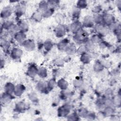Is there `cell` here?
<instances>
[{
	"label": "cell",
	"instance_id": "6da1fadb",
	"mask_svg": "<svg viewBox=\"0 0 121 121\" xmlns=\"http://www.w3.org/2000/svg\"><path fill=\"white\" fill-rule=\"evenodd\" d=\"M88 34L82 28L74 34L73 36V41L78 44L85 43L88 39Z\"/></svg>",
	"mask_w": 121,
	"mask_h": 121
},
{
	"label": "cell",
	"instance_id": "7a4b0ae2",
	"mask_svg": "<svg viewBox=\"0 0 121 121\" xmlns=\"http://www.w3.org/2000/svg\"><path fill=\"white\" fill-rule=\"evenodd\" d=\"M68 28L63 24L58 25L54 29V34L56 37L59 38L63 37L66 34Z\"/></svg>",
	"mask_w": 121,
	"mask_h": 121
},
{
	"label": "cell",
	"instance_id": "3957f363",
	"mask_svg": "<svg viewBox=\"0 0 121 121\" xmlns=\"http://www.w3.org/2000/svg\"><path fill=\"white\" fill-rule=\"evenodd\" d=\"M94 26L95 30L97 33V34H98L101 36H104L106 35L110 30L109 28L104 24L95 25Z\"/></svg>",
	"mask_w": 121,
	"mask_h": 121
},
{
	"label": "cell",
	"instance_id": "277c9868",
	"mask_svg": "<svg viewBox=\"0 0 121 121\" xmlns=\"http://www.w3.org/2000/svg\"><path fill=\"white\" fill-rule=\"evenodd\" d=\"M26 5L23 2L18 3L15 7L14 12L16 16L17 17H20L25 14L26 11Z\"/></svg>",
	"mask_w": 121,
	"mask_h": 121
},
{
	"label": "cell",
	"instance_id": "5b68a950",
	"mask_svg": "<svg viewBox=\"0 0 121 121\" xmlns=\"http://www.w3.org/2000/svg\"><path fill=\"white\" fill-rule=\"evenodd\" d=\"M115 21V17L112 14L107 13L103 15V23L107 26H109Z\"/></svg>",
	"mask_w": 121,
	"mask_h": 121
},
{
	"label": "cell",
	"instance_id": "8992f818",
	"mask_svg": "<svg viewBox=\"0 0 121 121\" xmlns=\"http://www.w3.org/2000/svg\"><path fill=\"white\" fill-rule=\"evenodd\" d=\"M82 25L83 26L86 28H91L94 26L95 23L93 20V16L89 15L85 16L83 19Z\"/></svg>",
	"mask_w": 121,
	"mask_h": 121
},
{
	"label": "cell",
	"instance_id": "52a82bcc",
	"mask_svg": "<svg viewBox=\"0 0 121 121\" xmlns=\"http://www.w3.org/2000/svg\"><path fill=\"white\" fill-rule=\"evenodd\" d=\"M13 9L10 6H6L2 9L0 13V17L2 18L6 19L8 18L12 14Z\"/></svg>",
	"mask_w": 121,
	"mask_h": 121
},
{
	"label": "cell",
	"instance_id": "ba28073f",
	"mask_svg": "<svg viewBox=\"0 0 121 121\" xmlns=\"http://www.w3.org/2000/svg\"><path fill=\"white\" fill-rule=\"evenodd\" d=\"M82 23L78 20L74 21L68 27V29L72 33L75 34L82 28Z\"/></svg>",
	"mask_w": 121,
	"mask_h": 121
},
{
	"label": "cell",
	"instance_id": "9c48e42d",
	"mask_svg": "<svg viewBox=\"0 0 121 121\" xmlns=\"http://www.w3.org/2000/svg\"><path fill=\"white\" fill-rule=\"evenodd\" d=\"M23 55V51L18 47H14L10 52V57L14 60L20 59Z\"/></svg>",
	"mask_w": 121,
	"mask_h": 121
},
{
	"label": "cell",
	"instance_id": "30bf717a",
	"mask_svg": "<svg viewBox=\"0 0 121 121\" xmlns=\"http://www.w3.org/2000/svg\"><path fill=\"white\" fill-rule=\"evenodd\" d=\"M25 49L27 51L31 52L35 50V44L34 41L31 39L26 40L22 44Z\"/></svg>",
	"mask_w": 121,
	"mask_h": 121
},
{
	"label": "cell",
	"instance_id": "8fae6325",
	"mask_svg": "<svg viewBox=\"0 0 121 121\" xmlns=\"http://www.w3.org/2000/svg\"><path fill=\"white\" fill-rule=\"evenodd\" d=\"M38 69V68H37L35 65L34 64L31 65L28 67L26 71V74L28 76H29L30 78H34L36 75H37Z\"/></svg>",
	"mask_w": 121,
	"mask_h": 121
},
{
	"label": "cell",
	"instance_id": "7c38bea8",
	"mask_svg": "<svg viewBox=\"0 0 121 121\" xmlns=\"http://www.w3.org/2000/svg\"><path fill=\"white\" fill-rule=\"evenodd\" d=\"M14 38L15 40L19 43L22 44L26 40V35L25 33L22 31H18L14 35Z\"/></svg>",
	"mask_w": 121,
	"mask_h": 121
},
{
	"label": "cell",
	"instance_id": "4fadbf2b",
	"mask_svg": "<svg viewBox=\"0 0 121 121\" xmlns=\"http://www.w3.org/2000/svg\"><path fill=\"white\" fill-rule=\"evenodd\" d=\"M70 112V107L68 105H63L58 109V114L60 117H67Z\"/></svg>",
	"mask_w": 121,
	"mask_h": 121
},
{
	"label": "cell",
	"instance_id": "5bb4252c",
	"mask_svg": "<svg viewBox=\"0 0 121 121\" xmlns=\"http://www.w3.org/2000/svg\"><path fill=\"white\" fill-rule=\"evenodd\" d=\"M25 86L21 84L15 86V88L13 94L15 96H20L23 95L25 90Z\"/></svg>",
	"mask_w": 121,
	"mask_h": 121
},
{
	"label": "cell",
	"instance_id": "9a60e30c",
	"mask_svg": "<svg viewBox=\"0 0 121 121\" xmlns=\"http://www.w3.org/2000/svg\"><path fill=\"white\" fill-rule=\"evenodd\" d=\"M36 88L38 91L43 93H45L47 90H48L47 83L43 81H40L38 82L36 86Z\"/></svg>",
	"mask_w": 121,
	"mask_h": 121
},
{
	"label": "cell",
	"instance_id": "2e32d148",
	"mask_svg": "<svg viewBox=\"0 0 121 121\" xmlns=\"http://www.w3.org/2000/svg\"><path fill=\"white\" fill-rule=\"evenodd\" d=\"M57 86L62 91L66 90L68 86V82L64 78H60L57 82Z\"/></svg>",
	"mask_w": 121,
	"mask_h": 121
},
{
	"label": "cell",
	"instance_id": "e0dca14e",
	"mask_svg": "<svg viewBox=\"0 0 121 121\" xmlns=\"http://www.w3.org/2000/svg\"><path fill=\"white\" fill-rule=\"evenodd\" d=\"M17 25L18 26L20 31H22L23 32L25 33L28 30L29 25L27 22L25 20L20 21Z\"/></svg>",
	"mask_w": 121,
	"mask_h": 121
},
{
	"label": "cell",
	"instance_id": "ac0fdd59",
	"mask_svg": "<svg viewBox=\"0 0 121 121\" xmlns=\"http://www.w3.org/2000/svg\"><path fill=\"white\" fill-rule=\"evenodd\" d=\"M91 55L86 52L81 55L80 59L83 63L88 64L91 61Z\"/></svg>",
	"mask_w": 121,
	"mask_h": 121
},
{
	"label": "cell",
	"instance_id": "d6986e66",
	"mask_svg": "<svg viewBox=\"0 0 121 121\" xmlns=\"http://www.w3.org/2000/svg\"><path fill=\"white\" fill-rule=\"evenodd\" d=\"M120 24L118 22H114L110 26H109V30L111 29L113 32L116 33V34H120Z\"/></svg>",
	"mask_w": 121,
	"mask_h": 121
},
{
	"label": "cell",
	"instance_id": "ffe728a7",
	"mask_svg": "<svg viewBox=\"0 0 121 121\" xmlns=\"http://www.w3.org/2000/svg\"><path fill=\"white\" fill-rule=\"evenodd\" d=\"M77 48L75 45L72 44H69L64 52H66L68 55H70L77 53Z\"/></svg>",
	"mask_w": 121,
	"mask_h": 121
},
{
	"label": "cell",
	"instance_id": "44dd1931",
	"mask_svg": "<svg viewBox=\"0 0 121 121\" xmlns=\"http://www.w3.org/2000/svg\"><path fill=\"white\" fill-rule=\"evenodd\" d=\"M31 18L33 20L36 22H40L43 17L42 13L40 11H36L33 13L31 16Z\"/></svg>",
	"mask_w": 121,
	"mask_h": 121
},
{
	"label": "cell",
	"instance_id": "7402d4cb",
	"mask_svg": "<svg viewBox=\"0 0 121 121\" xmlns=\"http://www.w3.org/2000/svg\"><path fill=\"white\" fill-rule=\"evenodd\" d=\"M12 99V94H9L5 92L3 94L1 95V103L6 104L9 103Z\"/></svg>",
	"mask_w": 121,
	"mask_h": 121
},
{
	"label": "cell",
	"instance_id": "603a6c76",
	"mask_svg": "<svg viewBox=\"0 0 121 121\" xmlns=\"http://www.w3.org/2000/svg\"><path fill=\"white\" fill-rule=\"evenodd\" d=\"M69 45L68 40L65 39H63L60 41L57 45V48L60 51H65L67 46Z\"/></svg>",
	"mask_w": 121,
	"mask_h": 121
},
{
	"label": "cell",
	"instance_id": "cb8c5ba5",
	"mask_svg": "<svg viewBox=\"0 0 121 121\" xmlns=\"http://www.w3.org/2000/svg\"><path fill=\"white\" fill-rule=\"evenodd\" d=\"M80 9H78L76 6L73 8L71 11V17L74 19V21L78 20L79 17H80Z\"/></svg>",
	"mask_w": 121,
	"mask_h": 121
},
{
	"label": "cell",
	"instance_id": "d4e9b609",
	"mask_svg": "<svg viewBox=\"0 0 121 121\" xmlns=\"http://www.w3.org/2000/svg\"><path fill=\"white\" fill-rule=\"evenodd\" d=\"M15 86L11 82L7 83L4 86L5 92L9 94H13L14 91Z\"/></svg>",
	"mask_w": 121,
	"mask_h": 121
},
{
	"label": "cell",
	"instance_id": "484cf974",
	"mask_svg": "<svg viewBox=\"0 0 121 121\" xmlns=\"http://www.w3.org/2000/svg\"><path fill=\"white\" fill-rule=\"evenodd\" d=\"M93 69L94 71L96 72H101L104 69V66L101 62L96 61L94 64Z\"/></svg>",
	"mask_w": 121,
	"mask_h": 121
},
{
	"label": "cell",
	"instance_id": "4316f807",
	"mask_svg": "<svg viewBox=\"0 0 121 121\" xmlns=\"http://www.w3.org/2000/svg\"><path fill=\"white\" fill-rule=\"evenodd\" d=\"M26 105L23 102H19L15 106V110L18 112H22L26 110Z\"/></svg>",
	"mask_w": 121,
	"mask_h": 121
},
{
	"label": "cell",
	"instance_id": "83f0119b",
	"mask_svg": "<svg viewBox=\"0 0 121 121\" xmlns=\"http://www.w3.org/2000/svg\"><path fill=\"white\" fill-rule=\"evenodd\" d=\"M55 21L58 25L63 24L65 21V17L63 14L61 13H57L54 16Z\"/></svg>",
	"mask_w": 121,
	"mask_h": 121
},
{
	"label": "cell",
	"instance_id": "f1b7e54d",
	"mask_svg": "<svg viewBox=\"0 0 121 121\" xmlns=\"http://www.w3.org/2000/svg\"><path fill=\"white\" fill-rule=\"evenodd\" d=\"M54 12V9L49 7L42 12L43 17L48 18L51 17Z\"/></svg>",
	"mask_w": 121,
	"mask_h": 121
},
{
	"label": "cell",
	"instance_id": "f546056e",
	"mask_svg": "<svg viewBox=\"0 0 121 121\" xmlns=\"http://www.w3.org/2000/svg\"><path fill=\"white\" fill-rule=\"evenodd\" d=\"M103 112L105 116H111L114 113V109L113 107L105 106Z\"/></svg>",
	"mask_w": 121,
	"mask_h": 121
},
{
	"label": "cell",
	"instance_id": "4dcf8cb0",
	"mask_svg": "<svg viewBox=\"0 0 121 121\" xmlns=\"http://www.w3.org/2000/svg\"><path fill=\"white\" fill-rule=\"evenodd\" d=\"M37 75L41 78H45L47 76V70L46 68L41 67L38 68Z\"/></svg>",
	"mask_w": 121,
	"mask_h": 121
},
{
	"label": "cell",
	"instance_id": "1f68e13d",
	"mask_svg": "<svg viewBox=\"0 0 121 121\" xmlns=\"http://www.w3.org/2000/svg\"><path fill=\"white\" fill-rule=\"evenodd\" d=\"M95 24H100L103 23V15L100 14H95L93 16Z\"/></svg>",
	"mask_w": 121,
	"mask_h": 121
},
{
	"label": "cell",
	"instance_id": "d6a6232c",
	"mask_svg": "<svg viewBox=\"0 0 121 121\" xmlns=\"http://www.w3.org/2000/svg\"><path fill=\"white\" fill-rule=\"evenodd\" d=\"M53 43L52 41L50 39L46 40L43 43V46L44 49L47 51H50L53 47Z\"/></svg>",
	"mask_w": 121,
	"mask_h": 121
},
{
	"label": "cell",
	"instance_id": "836d02e7",
	"mask_svg": "<svg viewBox=\"0 0 121 121\" xmlns=\"http://www.w3.org/2000/svg\"><path fill=\"white\" fill-rule=\"evenodd\" d=\"M39 11H41L42 13L49 8V5L47 1H41L38 5Z\"/></svg>",
	"mask_w": 121,
	"mask_h": 121
},
{
	"label": "cell",
	"instance_id": "e575fe53",
	"mask_svg": "<svg viewBox=\"0 0 121 121\" xmlns=\"http://www.w3.org/2000/svg\"><path fill=\"white\" fill-rule=\"evenodd\" d=\"M84 45L87 51H92L95 49V44L90 39H88L85 43Z\"/></svg>",
	"mask_w": 121,
	"mask_h": 121
},
{
	"label": "cell",
	"instance_id": "d590c367",
	"mask_svg": "<svg viewBox=\"0 0 121 121\" xmlns=\"http://www.w3.org/2000/svg\"><path fill=\"white\" fill-rule=\"evenodd\" d=\"M47 88L48 91L53 89L56 86H57V81L54 78L50 79L47 83Z\"/></svg>",
	"mask_w": 121,
	"mask_h": 121
},
{
	"label": "cell",
	"instance_id": "8d00e7d4",
	"mask_svg": "<svg viewBox=\"0 0 121 121\" xmlns=\"http://www.w3.org/2000/svg\"><path fill=\"white\" fill-rule=\"evenodd\" d=\"M87 6V2L85 0H78L77 2L76 7L79 9H82L86 8Z\"/></svg>",
	"mask_w": 121,
	"mask_h": 121
},
{
	"label": "cell",
	"instance_id": "74e56055",
	"mask_svg": "<svg viewBox=\"0 0 121 121\" xmlns=\"http://www.w3.org/2000/svg\"><path fill=\"white\" fill-rule=\"evenodd\" d=\"M65 61L63 58H57L53 61V64L55 66L58 67H62L64 65Z\"/></svg>",
	"mask_w": 121,
	"mask_h": 121
},
{
	"label": "cell",
	"instance_id": "f35d334b",
	"mask_svg": "<svg viewBox=\"0 0 121 121\" xmlns=\"http://www.w3.org/2000/svg\"><path fill=\"white\" fill-rule=\"evenodd\" d=\"M8 32L9 34L15 35L19 31L18 26L17 25H15L14 24L8 29Z\"/></svg>",
	"mask_w": 121,
	"mask_h": 121
},
{
	"label": "cell",
	"instance_id": "ab89813d",
	"mask_svg": "<svg viewBox=\"0 0 121 121\" xmlns=\"http://www.w3.org/2000/svg\"><path fill=\"white\" fill-rule=\"evenodd\" d=\"M101 36L98 34H95L91 37L90 40L94 43L99 44L102 41Z\"/></svg>",
	"mask_w": 121,
	"mask_h": 121
},
{
	"label": "cell",
	"instance_id": "60d3db41",
	"mask_svg": "<svg viewBox=\"0 0 121 121\" xmlns=\"http://www.w3.org/2000/svg\"><path fill=\"white\" fill-rule=\"evenodd\" d=\"M14 24L13 22L11 20H6L5 21L1 26V27L3 28V29H5L8 30V29Z\"/></svg>",
	"mask_w": 121,
	"mask_h": 121
},
{
	"label": "cell",
	"instance_id": "b9f144b4",
	"mask_svg": "<svg viewBox=\"0 0 121 121\" xmlns=\"http://www.w3.org/2000/svg\"><path fill=\"white\" fill-rule=\"evenodd\" d=\"M113 103L114 106H120L121 105V95H117L115 96L113 99H112Z\"/></svg>",
	"mask_w": 121,
	"mask_h": 121
},
{
	"label": "cell",
	"instance_id": "7bdbcfd3",
	"mask_svg": "<svg viewBox=\"0 0 121 121\" xmlns=\"http://www.w3.org/2000/svg\"><path fill=\"white\" fill-rule=\"evenodd\" d=\"M88 111L85 108H81L78 111V116L81 118H86Z\"/></svg>",
	"mask_w": 121,
	"mask_h": 121
},
{
	"label": "cell",
	"instance_id": "ee69618b",
	"mask_svg": "<svg viewBox=\"0 0 121 121\" xmlns=\"http://www.w3.org/2000/svg\"><path fill=\"white\" fill-rule=\"evenodd\" d=\"M83 85V81L82 79H75L73 81V85L76 88H80Z\"/></svg>",
	"mask_w": 121,
	"mask_h": 121
},
{
	"label": "cell",
	"instance_id": "f6af8a7d",
	"mask_svg": "<svg viewBox=\"0 0 121 121\" xmlns=\"http://www.w3.org/2000/svg\"><path fill=\"white\" fill-rule=\"evenodd\" d=\"M66 117L67 120L69 121H78L79 120V116L75 113H72L70 114H69Z\"/></svg>",
	"mask_w": 121,
	"mask_h": 121
},
{
	"label": "cell",
	"instance_id": "bcb514c9",
	"mask_svg": "<svg viewBox=\"0 0 121 121\" xmlns=\"http://www.w3.org/2000/svg\"><path fill=\"white\" fill-rule=\"evenodd\" d=\"M87 52V50L86 48V47L84 44L81 45L77 49V53L79 55H81L83 53Z\"/></svg>",
	"mask_w": 121,
	"mask_h": 121
},
{
	"label": "cell",
	"instance_id": "7dc6e473",
	"mask_svg": "<svg viewBox=\"0 0 121 121\" xmlns=\"http://www.w3.org/2000/svg\"><path fill=\"white\" fill-rule=\"evenodd\" d=\"M92 10L95 14H100L102 10V7L100 5H96L94 7Z\"/></svg>",
	"mask_w": 121,
	"mask_h": 121
},
{
	"label": "cell",
	"instance_id": "c3c4849f",
	"mask_svg": "<svg viewBox=\"0 0 121 121\" xmlns=\"http://www.w3.org/2000/svg\"><path fill=\"white\" fill-rule=\"evenodd\" d=\"M1 46L3 48V49L7 50V49H9V48L10 46V43H9V41L4 39L3 41H1Z\"/></svg>",
	"mask_w": 121,
	"mask_h": 121
},
{
	"label": "cell",
	"instance_id": "681fc988",
	"mask_svg": "<svg viewBox=\"0 0 121 121\" xmlns=\"http://www.w3.org/2000/svg\"><path fill=\"white\" fill-rule=\"evenodd\" d=\"M47 2L49 5V7L55 9V8L58 4L59 2L56 0H49L47 1Z\"/></svg>",
	"mask_w": 121,
	"mask_h": 121
},
{
	"label": "cell",
	"instance_id": "f907efd6",
	"mask_svg": "<svg viewBox=\"0 0 121 121\" xmlns=\"http://www.w3.org/2000/svg\"><path fill=\"white\" fill-rule=\"evenodd\" d=\"M95 113L92 112H88L86 116V118L89 120H94L95 118H96V115Z\"/></svg>",
	"mask_w": 121,
	"mask_h": 121
},
{
	"label": "cell",
	"instance_id": "816d5d0a",
	"mask_svg": "<svg viewBox=\"0 0 121 121\" xmlns=\"http://www.w3.org/2000/svg\"><path fill=\"white\" fill-rule=\"evenodd\" d=\"M29 99L33 102H35L37 100V97L35 93H31L29 95Z\"/></svg>",
	"mask_w": 121,
	"mask_h": 121
},
{
	"label": "cell",
	"instance_id": "f5cc1de1",
	"mask_svg": "<svg viewBox=\"0 0 121 121\" xmlns=\"http://www.w3.org/2000/svg\"><path fill=\"white\" fill-rule=\"evenodd\" d=\"M105 95L107 98H110L113 95V91L111 89L108 88L105 91Z\"/></svg>",
	"mask_w": 121,
	"mask_h": 121
},
{
	"label": "cell",
	"instance_id": "db71d44e",
	"mask_svg": "<svg viewBox=\"0 0 121 121\" xmlns=\"http://www.w3.org/2000/svg\"><path fill=\"white\" fill-rule=\"evenodd\" d=\"M99 46L102 49H104V48H105L108 46V44L107 43H106L105 41H102L99 43Z\"/></svg>",
	"mask_w": 121,
	"mask_h": 121
},
{
	"label": "cell",
	"instance_id": "11a10c76",
	"mask_svg": "<svg viewBox=\"0 0 121 121\" xmlns=\"http://www.w3.org/2000/svg\"><path fill=\"white\" fill-rule=\"evenodd\" d=\"M119 71L118 70V69H114L112 71H111V73L112 74V75H113V76H116V75H118V74L119 73Z\"/></svg>",
	"mask_w": 121,
	"mask_h": 121
},
{
	"label": "cell",
	"instance_id": "9f6ffc18",
	"mask_svg": "<svg viewBox=\"0 0 121 121\" xmlns=\"http://www.w3.org/2000/svg\"><path fill=\"white\" fill-rule=\"evenodd\" d=\"M70 59H71V58H70V56H69V55H68L67 56H65V57L63 58V60H64L65 62H69V61L70 60Z\"/></svg>",
	"mask_w": 121,
	"mask_h": 121
},
{
	"label": "cell",
	"instance_id": "6f0895ef",
	"mask_svg": "<svg viewBox=\"0 0 121 121\" xmlns=\"http://www.w3.org/2000/svg\"><path fill=\"white\" fill-rule=\"evenodd\" d=\"M117 6L118 8H119V9H120L121 7V0H118V1H117Z\"/></svg>",
	"mask_w": 121,
	"mask_h": 121
}]
</instances>
